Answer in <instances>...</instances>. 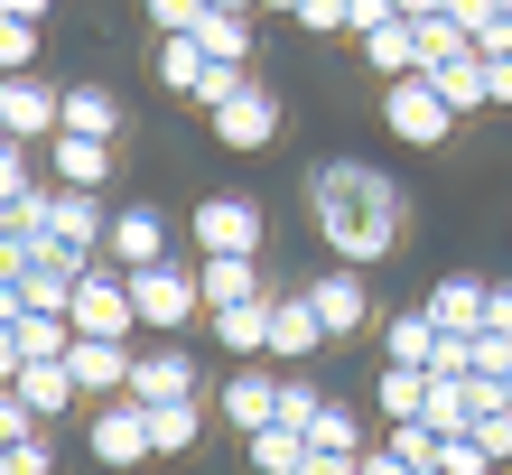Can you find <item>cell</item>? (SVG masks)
Segmentation results:
<instances>
[{"label":"cell","instance_id":"45","mask_svg":"<svg viewBox=\"0 0 512 475\" xmlns=\"http://www.w3.org/2000/svg\"><path fill=\"white\" fill-rule=\"evenodd\" d=\"M475 56H512V19H494V28H475Z\"/></svg>","mask_w":512,"mask_h":475},{"label":"cell","instance_id":"28","mask_svg":"<svg viewBox=\"0 0 512 475\" xmlns=\"http://www.w3.org/2000/svg\"><path fill=\"white\" fill-rule=\"evenodd\" d=\"M19 354H28V364H66V354H75V317H38V308H28L19 317Z\"/></svg>","mask_w":512,"mask_h":475},{"label":"cell","instance_id":"46","mask_svg":"<svg viewBox=\"0 0 512 475\" xmlns=\"http://www.w3.org/2000/svg\"><path fill=\"white\" fill-rule=\"evenodd\" d=\"M485 94H494V103H512V56H485Z\"/></svg>","mask_w":512,"mask_h":475},{"label":"cell","instance_id":"43","mask_svg":"<svg viewBox=\"0 0 512 475\" xmlns=\"http://www.w3.org/2000/svg\"><path fill=\"white\" fill-rule=\"evenodd\" d=\"M485 326H494V336H512V280L485 289Z\"/></svg>","mask_w":512,"mask_h":475},{"label":"cell","instance_id":"49","mask_svg":"<svg viewBox=\"0 0 512 475\" xmlns=\"http://www.w3.org/2000/svg\"><path fill=\"white\" fill-rule=\"evenodd\" d=\"M0 19H47V0H0Z\"/></svg>","mask_w":512,"mask_h":475},{"label":"cell","instance_id":"17","mask_svg":"<svg viewBox=\"0 0 512 475\" xmlns=\"http://www.w3.org/2000/svg\"><path fill=\"white\" fill-rule=\"evenodd\" d=\"M215 410H224V420L252 438V429H270V420H280V382H270V373H233Z\"/></svg>","mask_w":512,"mask_h":475},{"label":"cell","instance_id":"31","mask_svg":"<svg viewBox=\"0 0 512 475\" xmlns=\"http://www.w3.org/2000/svg\"><path fill=\"white\" fill-rule=\"evenodd\" d=\"M382 448H391V457H401L410 475H438V448H447V438H438L429 420H401V429H382Z\"/></svg>","mask_w":512,"mask_h":475},{"label":"cell","instance_id":"23","mask_svg":"<svg viewBox=\"0 0 512 475\" xmlns=\"http://www.w3.org/2000/svg\"><path fill=\"white\" fill-rule=\"evenodd\" d=\"M364 56H373V75H382V84L419 75V28H410V19H382V28H364Z\"/></svg>","mask_w":512,"mask_h":475},{"label":"cell","instance_id":"2","mask_svg":"<svg viewBox=\"0 0 512 475\" xmlns=\"http://www.w3.org/2000/svg\"><path fill=\"white\" fill-rule=\"evenodd\" d=\"M382 131L401 150H438V140H457V103L429 75H401V84H382Z\"/></svg>","mask_w":512,"mask_h":475},{"label":"cell","instance_id":"24","mask_svg":"<svg viewBox=\"0 0 512 475\" xmlns=\"http://www.w3.org/2000/svg\"><path fill=\"white\" fill-rule=\"evenodd\" d=\"M187 38H196L205 56H215V66H233V75L252 66V19H233V10H205V19L187 28Z\"/></svg>","mask_w":512,"mask_h":475},{"label":"cell","instance_id":"5","mask_svg":"<svg viewBox=\"0 0 512 475\" xmlns=\"http://www.w3.org/2000/svg\"><path fill=\"white\" fill-rule=\"evenodd\" d=\"M205 122H215L224 150H270V140H280V94H261V84L243 75L224 103H205Z\"/></svg>","mask_w":512,"mask_h":475},{"label":"cell","instance_id":"52","mask_svg":"<svg viewBox=\"0 0 512 475\" xmlns=\"http://www.w3.org/2000/svg\"><path fill=\"white\" fill-rule=\"evenodd\" d=\"M261 10H289V19H298V10H308V0H261Z\"/></svg>","mask_w":512,"mask_h":475},{"label":"cell","instance_id":"36","mask_svg":"<svg viewBox=\"0 0 512 475\" xmlns=\"http://www.w3.org/2000/svg\"><path fill=\"white\" fill-rule=\"evenodd\" d=\"M28 438H38V410H28L19 392H0V457H10V448H28Z\"/></svg>","mask_w":512,"mask_h":475},{"label":"cell","instance_id":"14","mask_svg":"<svg viewBox=\"0 0 512 475\" xmlns=\"http://www.w3.org/2000/svg\"><path fill=\"white\" fill-rule=\"evenodd\" d=\"M103 252L122 261V271H149V261H168V224H159V205H122Z\"/></svg>","mask_w":512,"mask_h":475},{"label":"cell","instance_id":"12","mask_svg":"<svg viewBox=\"0 0 512 475\" xmlns=\"http://www.w3.org/2000/svg\"><path fill=\"white\" fill-rule=\"evenodd\" d=\"M317 345H326V317H317L308 289H298V299H270V354H280V364H308Z\"/></svg>","mask_w":512,"mask_h":475},{"label":"cell","instance_id":"33","mask_svg":"<svg viewBox=\"0 0 512 475\" xmlns=\"http://www.w3.org/2000/svg\"><path fill=\"white\" fill-rule=\"evenodd\" d=\"M429 84H438V94L457 103V112H475V103H494V94H485V56H475V47H466L457 66H447V75H429Z\"/></svg>","mask_w":512,"mask_h":475},{"label":"cell","instance_id":"18","mask_svg":"<svg viewBox=\"0 0 512 475\" xmlns=\"http://www.w3.org/2000/svg\"><path fill=\"white\" fill-rule=\"evenodd\" d=\"M485 289H494V280H466V271H447V280L429 289V317L447 326V336H475V326H485Z\"/></svg>","mask_w":512,"mask_h":475},{"label":"cell","instance_id":"15","mask_svg":"<svg viewBox=\"0 0 512 475\" xmlns=\"http://www.w3.org/2000/svg\"><path fill=\"white\" fill-rule=\"evenodd\" d=\"M196 289H205V308H243V299H261V261L252 252H205Z\"/></svg>","mask_w":512,"mask_h":475},{"label":"cell","instance_id":"40","mask_svg":"<svg viewBox=\"0 0 512 475\" xmlns=\"http://www.w3.org/2000/svg\"><path fill=\"white\" fill-rule=\"evenodd\" d=\"M28 187H38V177H28V159H19V140H10V150H0V215H10V205H19Z\"/></svg>","mask_w":512,"mask_h":475},{"label":"cell","instance_id":"39","mask_svg":"<svg viewBox=\"0 0 512 475\" xmlns=\"http://www.w3.org/2000/svg\"><path fill=\"white\" fill-rule=\"evenodd\" d=\"M298 28H308V38H336V28H354V0H308Z\"/></svg>","mask_w":512,"mask_h":475},{"label":"cell","instance_id":"6","mask_svg":"<svg viewBox=\"0 0 512 475\" xmlns=\"http://www.w3.org/2000/svg\"><path fill=\"white\" fill-rule=\"evenodd\" d=\"M66 317H75V336H112V345H131V326H140V317H131V271H84Z\"/></svg>","mask_w":512,"mask_h":475},{"label":"cell","instance_id":"20","mask_svg":"<svg viewBox=\"0 0 512 475\" xmlns=\"http://www.w3.org/2000/svg\"><path fill=\"white\" fill-rule=\"evenodd\" d=\"M205 438V401H149V457H187Z\"/></svg>","mask_w":512,"mask_h":475},{"label":"cell","instance_id":"3","mask_svg":"<svg viewBox=\"0 0 512 475\" xmlns=\"http://www.w3.org/2000/svg\"><path fill=\"white\" fill-rule=\"evenodd\" d=\"M196 308H205V289H196L187 261H149V271H131V317L140 326H159V336H168V326H187Z\"/></svg>","mask_w":512,"mask_h":475},{"label":"cell","instance_id":"42","mask_svg":"<svg viewBox=\"0 0 512 475\" xmlns=\"http://www.w3.org/2000/svg\"><path fill=\"white\" fill-rule=\"evenodd\" d=\"M447 19L475 38V28H494V19H503V0H447Z\"/></svg>","mask_w":512,"mask_h":475},{"label":"cell","instance_id":"26","mask_svg":"<svg viewBox=\"0 0 512 475\" xmlns=\"http://www.w3.org/2000/svg\"><path fill=\"white\" fill-rule=\"evenodd\" d=\"M10 392H19L28 410H38V420H56V410H75V401H84L66 364H19V382H10Z\"/></svg>","mask_w":512,"mask_h":475},{"label":"cell","instance_id":"30","mask_svg":"<svg viewBox=\"0 0 512 475\" xmlns=\"http://www.w3.org/2000/svg\"><path fill=\"white\" fill-rule=\"evenodd\" d=\"M429 410V373H410V364H382V429H401Z\"/></svg>","mask_w":512,"mask_h":475},{"label":"cell","instance_id":"29","mask_svg":"<svg viewBox=\"0 0 512 475\" xmlns=\"http://www.w3.org/2000/svg\"><path fill=\"white\" fill-rule=\"evenodd\" d=\"M410 28H419V75H447V66H457V56L475 47V38H466V28L447 19V10H438V19H410Z\"/></svg>","mask_w":512,"mask_h":475},{"label":"cell","instance_id":"53","mask_svg":"<svg viewBox=\"0 0 512 475\" xmlns=\"http://www.w3.org/2000/svg\"><path fill=\"white\" fill-rule=\"evenodd\" d=\"M503 19H512V0H503Z\"/></svg>","mask_w":512,"mask_h":475},{"label":"cell","instance_id":"22","mask_svg":"<svg viewBox=\"0 0 512 475\" xmlns=\"http://www.w3.org/2000/svg\"><path fill=\"white\" fill-rule=\"evenodd\" d=\"M159 84H168V94H187V103H205V84H215V56H205L196 38H159Z\"/></svg>","mask_w":512,"mask_h":475},{"label":"cell","instance_id":"38","mask_svg":"<svg viewBox=\"0 0 512 475\" xmlns=\"http://www.w3.org/2000/svg\"><path fill=\"white\" fill-rule=\"evenodd\" d=\"M196 19H205V0H149V28H159V38H187Z\"/></svg>","mask_w":512,"mask_h":475},{"label":"cell","instance_id":"25","mask_svg":"<svg viewBox=\"0 0 512 475\" xmlns=\"http://www.w3.org/2000/svg\"><path fill=\"white\" fill-rule=\"evenodd\" d=\"M56 131H75V140H112L122 131V103L103 94V84H66V122Z\"/></svg>","mask_w":512,"mask_h":475},{"label":"cell","instance_id":"19","mask_svg":"<svg viewBox=\"0 0 512 475\" xmlns=\"http://www.w3.org/2000/svg\"><path fill=\"white\" fill-rule=\"evenodd\" d=\"M103 177H112V140H75V131H56V187L103 196Z\"/></svg>","mask_w":512,"mask_h":475},{"label":"cell","instance_id":"10","mask_svg":"<svg viewBox=\"0 0 512 475\" xmlns=\"http://www.w3.org/2000/svg\"><path fill=\"white\" fill-rule=\"evenodd\" d=\"M308 299H317V317H326V336H354V326H373V289H364V271H317L308 280Z\"/></svg>","mask_w":512,"mask_h":475},{"label":"cell","instance_id":"44","mask_svg":"<svg viewBox=\"0 0 512 475\" xmlns=\"http://www.w3.org/2000/svg\"><path fill=\"white\" fill-rule=\"evenodd\" d=\"M19 364H28V354H19V326H0V392L19 382Z\"/></svg>","mask_w":512,"mask_h":475},{"label":"cell","instance_id":"35","mask_svg":"<svg viewBox=\"0 0 512 475\" xmlns=\"http://www.w3.org/2000/svg\"><path fill=\"white\" fill-rule=\"evenodd\" d=\"M38 56V19H0V75H28Z\"/></svg>","mask_w":512,"mask_h":475},{"label":"cell","instance_id":"8","mask_svg":"<svg viewBox=\"0 0 512 475\" xmlns=\"http://www.w3.org/2000/svg\"><path fill=\"white\" fill-rule=\"evenodd\" d=\"M196 252H252L261 261V205L252 196H205L196 205Z\"/></svg>","mask_w":512,"mask_h":475},{"label":"cell","instance_id":"47","mask_svg":"<svg viewBox=\"0 0 512 475\" xmlns=\"http://www.w3.org/2000/svg\"><path fill=\"white\" fill-rule=\"evenodd\" d=\"M382 19H401V10H391V0H354V38H364V28H382Z\"/></svg>","mask_w":512,"mask_h":475},{"label":"cell","instance_id":"32","mask_svg":"<svg viewBox=\"0 0 512 475\" xmlns=\"http://www.w3.org/2000/svg\"><path fill=\"white\" fill-rule=\"evenodd\" d=\"M466 373H475V382H503V392H512V336L475 326V336H466Z\"/></svg>","mask_w":512,"mask_h":475},{"label":"cell","instance_id":"48","mask_svg":"<svg viewBox=\"0 0 512 475\" xmlns=\"http://www.w3.org/2000/svg\"><path fill=\"white\" fill-rule=\"evenodd\" d=\"M28 317V299H19V280H0V326H19Z\"/></svg>","mask_w":512,"mask_h":475},{"label":"cell","instance_id":"21","mask_svg":"<svg viewBox=\"0 0 512 475\" xmlns=\"http://www.w3.org/2000/svg\"><path fill=\"white\" fill-rule=\"evenodd\" d=\"M215 345L233 354V364H252V354H270V299H243V308H215Z\"/></svg>","mask_w":512,"mask_h":475},{"label":"cell","instance_id":"50","mask_svg":"<svg viewBox=\"0 0 512 475\" xmlns=\"http://www.w3.org/2000/svg\"><path fill=\"white\" fill-rule=\"evenodd\" d=\"M391 10H401V19H438L447 0H391Z\"/></svg>","mask_w":512,"mask_h":475},{"label":"cell","instance_id":"11","mask_svg":"<svg viewBox=\"0 0 512 475\" xmlns=\"http://www.w3.org/2000/svg\"><path fill=\"white\" fill-rule=\"evenodd\" d=\"M438 345H447V326L429 308H401V317H382V364H410V373H429L438 364Z\"/></svg>","mask_w":512,"mask_h":475},{"label":"cell","instance_id":"7","mask_svg":"<svg viewBox=\"0 0 512 475\" xmlns=\"http://www.w3.org/2000/svg\"><path fill=\"white\" fill-rule=\"evenodd\" d=\"M56 122H66V94L56 84H38V75H0V131L19 140H56Z\"/></svg>","mask_w":512,"mask_h":475},{"label":"cell","instance_id":"1","mask_svg":"<svg viewBox=\"0 0 512 475\" xmlns=\"http://www.w3.org/2000/svg\"><path fill=\"white\" fill-rule=\"evenodd\" d=\"M308 224H317V243L336 252L345 271L391 261V243H401V187H391L382 168H364V159H326L308 177Z\"/></svg>","mask_w":512,"mask_h":475},{"label":"cell","instance_id":"4","mask_svg":"<svg viewBox=\"0 0 512 475\" xmlns=\"http://www.w3.org/2000/svg\"><path fill=\"white\" fill-rule=\"evenodd\" d=\"M84 448H94L112 475L122 466H149V401H94V420H84Z\"/></svg>","mask_w":512,"mask_h":475},{"label":"cell","instance_id":"27","mask_svg":"<svg viewBox=\"0 0 512 475\" xmlns=\"http://www.w3.org/2000/svg\"><path fill=\"white\" fill-rule=\"evenodd\" d=\"M243 448H252V475H308V438H298V429H280V420H270V429H252Z\"/></svg>","mask_w":512,"mask_h":475},{"label":"cell","instance_id":"34","mask_svg":"<svg viewBox=\"0 0 512 475\" xmlns=\"http://www.w3.org/2000/svg\"><path fill=\"white\" fill-rule=\"evenodd\" d=\"M317 410H326V392H317L308 373H289V382H280V429H298V438H308V420H317Z\"/></svg>","mask_w":512,"mask_h":475},{"label":"cell","instance_id":"9","mask_svg":"<svg viewBox=\"0 0 512 475\" xmlns=\"http://www.w3.org/2000/svg\"><path fill=\"white\" fill-rule=\"evenodd\" d=\"M66 373H75V392H84V401H122V392H131V345H112V336H75Z\"/></svg>","mask_w":512,"mask_h":475},{"label":"cell","instance_id":"51","mask_svg":"<svg viewBox=\"0 0 512 475\" xmlns=\"http://www.w3.org/2000/svg\"><path fill=\"white\" fill-rule=\"evenodd\" d=\"M205 10H233V19H252V10H261V0H205Z\"/></svg>","mask_w":512,"mask_h":475},{"label":"cell","instance_id":"16","mask_svg":"<svg viewBox=\"0 0 512 475\" xmlns=\"http://www.w3.org/2000/svg\"><path fill=\"white\" fill-rule=\"evenodd\" d=\"M56 243L94 261L112 243V215H103V196H84V187H56Z\"/></svg>","mask_w":512,"mask_h":475},{"label":"cell","instance_id":"37","mask_svg":"<svg viewBox=\"0 0 512 475\" xmlns=\"http://www.w3.org/2000/svg\"><path fill=\"white\" fill-rule=\"evenodd\" d=\"M438 475H503V466L475 448V438H447V448H438Z\"/></svg>","mask_w":512,"mask_h":475},{"label":"cell","instance_id":"13","mask_svg":"<svg viewBox=\"0 0 512 475\" xmlns=\"http://www.w3.org/2000/svg\"><path fill=\"white\" fill-rule=\"evenodd\" d=\"M131 401H196V364H187L177 345L131 354Z\"/></svg>","mask_w":512,"mask_h":475},{"label":"cell","instance_id":"41","mask_svg":"<svg viewBox=\"0 0 512 475\" xmlns=\"http://www.w3.org/2000/svg\"><path fill=\"white\" fill-rule=\"evenodd\" d=\"M0 475H56V457H47V438H28V448H10V457H0Z\"/></svg>","mask_w":512,"mask_h":475}]
</instances>
